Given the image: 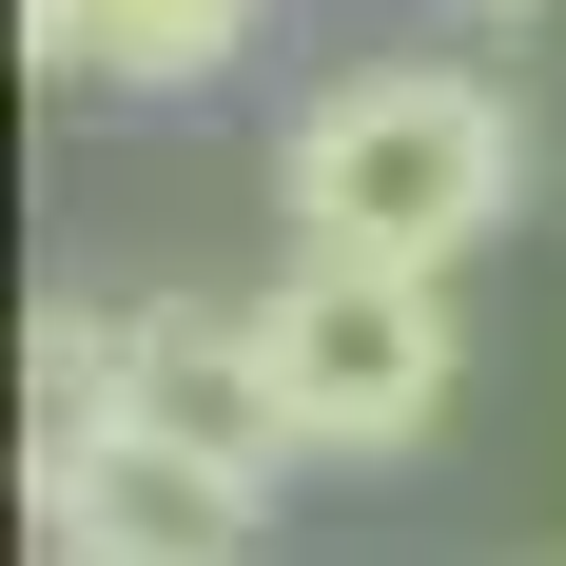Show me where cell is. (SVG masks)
I'll return each instance as SVG.
<instances>
[{
	"label": "cell",
	"mask_w": 566,
	"mask_h": 566,
	"mask_svg": "<svg viewBox=\"0 0 566 566\" xmlns=\"http://www.w3.org/2000/svg\"><path fill=\"white\" fill-rule=\"evenodd\" d=\"M254 352H274V391H293V450H352V469H391L450 430V274H371V254H293L274 293H254Z\"/></svg>",
	"instance_id": "7a4b0ae2"
},
{
	"label": "cell",
	"mask_w": 566,
	"mask_h": 566,
	"mask_svg": "<svg viewBox=\"0 0 566 566\" xmlns=\"http://www.w3.org/2000/svg\"><path fill=\"white\" fill-rule=\"evenodd\" d=\"M40 527H59V566H234L254 547V469H216L157 410H78L40 450Z\"/></svg>",
	"instance_id": "3957f363"
},
{
	"label": "cell",
	"mask_w": 566,
	"mask_h": 566,
	"mask_svg": "<svg viewBox=\"0 0 566 566\" xmlns=\"http://www.w3.org/2000/svg\"><path fill=\"white\" fill-rule=\"evenodd\" d=\"M469 20H547V0H469Z\"/></svg>",
	"instance_id": "52a82bcc"
},
{
	"label": "cell",
	"mask_w": 566,
	"mask_h": 566,
	"mask_svg": "<svg viewBox=\"0 0 566 566\" xmlns=\"http://www.w3.org/2000/svg\"><path fill=\"white\" fill-rule=\"evenodd\" d=\"M20 40L78 98H176V78H216L254 40V0H20Z\"/></svg>",
	"instance_id": "5b68a950"
},
{
	"label": "cell",
	"mask_w": 566,
	"mask_h": 566,
	"mask_svg": "<svg viewBox=\"0 0 566 566\" xmlns=\"http://www.w3.org/2000/svg\"><path fill=\"white\" fill-rule=\"evenodd\" d=\"M117 410L196 430L216 469H274V450H293L274 352H254V313H216V293H117Z\"/></svg>",
	"instance_id": "277c9868"
},
{
	"label": "cell",
	"mask_w": 566,
	"mask_h": 566,
	"mask_svg": "<svg viewBox=\"0 0 566 566\" xmlns=\"http://www.w3.org/2000/svg\"><path fill=\"white\" fill-rule=\"evenodd\" d=\"M40 410H59V430L117 410V313H98V293H59V313H40Z\"/></svg>",
	"instance_id": "8992f818"
},
{
	"label": "cell",
	"mask_w": 566,
	"mask_h": 566,
	"mask_svg": "<svg viewBox=\"0 0 566 566\" xmlns=\"http://www.w3.org/2000/svg\"><path fill=\"white\" fill-rule=\"evenodd\" d=\"M527 566H566V547H527Z\"/></svg>",
	"instance_id": "ba28073f"
},
{
	"label": "cell",
	"mask_w": 566,
	"mask_h": 566,
	"mask_svg": "<svg viewBox=\"0 0 566 566\" xmlns=\"http://www.w3.org/2000/svg\"><path fill=\"white\" fill-rule=\"evenodd\" d=\"M527 196V117L469 59H371L274 137V216L293 254H371V274H469Z\"/></svg>",
	"instance_id": "6da1fadb"
}]
</instances>
